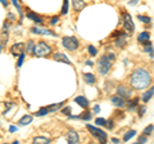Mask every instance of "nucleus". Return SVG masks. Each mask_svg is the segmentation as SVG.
<instances>
[{
    "label": "nucleus",
    "mask_w": 154,
    "mask_h": 144,
    "mask_svg": "<svg viewBox=\"0 0 154 144\" xmlns=\"http://www.w3.org/2000/svg\"><path fill=\"white\" fill-rule=\"evenodd\" d=\"M150 83H152V76L144 68H136L130 76V85L135 90L146 89L150 85Z\"/></svg>",
    "instance_id": "1"
},
{
    "label": "nucleus",
    "mask_w": 154,
    "mask_h": 144,
    "mask_svg": "<svg viewBox=\"0 0 154 144\" xmlns=\"http://www.w3.org/2000/svg\"><path fill=\"white\" fill-rule=\"evenodd\" d=\"M51 54V48L44 41L37 42L33 48V55L36 57H48Z\"/></svg>",
    "instance_id": "2"
},
{
    "label": "nucleus",
    "mask_w": 154,
    "mask_h": 144,
    "mask_svg": "<svg viewBox=\"0 0 154 144\" xmlns=\"http://www.w3.org/2000/svg\"><path fill=\"white\" fill-rule=\"evenodd\" d=\"M110 67H112V61L108 55H103L100 57V59L98 62V70H99V74L100 75H107Z\"/></svg>",
    "instance_id": "3"
},
{
    "label": "nucleus",
    "mask_w": 154,
    "mask_h": 144,
    "mask_svg": "<svg viewBox=\"0 0 154 144\" xmlns=\"http://www.w3.org/2000/svg\"><path fill=\"white\" fill-rule=\"evenodd\" d=\"M86 127H88V130L90 131L91 135L98 139L100 143H105V142H107V133H104L102 129H98V127L93 126V125H86Z\"/></svg>",
    "instance_id": "4"
},
{
    "label": "nucleus",
    "mask_w": 154,
    "mask_h": 144,
    "mask_svg": "<svg viewBox=\"0 0 154 144\" xmlns=\"http://www.w3.org/2000/svg\"><path fill=\"white\" fill-rule=\"evenodd\" d=\"M62 44H63V46L67 50L75 52L77 48H79V40L73 36H66V37H63V40H62Z\"/></svg>",
    "instance_id": "5"
},
{
    "label": "nucleus",
    "mask_w": 154,
    "mask_h": 144,
    "mask_svg": "<svg viewBox=\"0 0 154 144\" xmlns=\"http://www.w3.org/2000/svg\"><path fill=\"white\" fill-rule=\"evenodd\" d=\"M123 30L128 35H132L135 31V25L131 20V16L127 13H123Z\"/></svg>",
    "instance_id": "6"
},
{
    "label": "nucleus",
    "mask_w": 154,
    "mask_h": 144,
    "mask_svg": "<svg viewBox=\"0 0 154 144\" xmlns=\"http://www.w3.org/2000/svg\"><path fill=\"white\" fill-rule=\"evenodd\" d=\"M117 95H119V97H122L125 99H128V98H131L132 92L127 88V86H118L117 88Z\"/></svg>",
    "instance_id": "7"
},
{
    "label": "nucleus",
    "mask_w": 154,
    "mask_h": 144,
    "mask_svg": "<svg viewBox=\"0 0 154 144\" xmlns=\"http://www.w3.org/2000/svg\"><path fill=\"white\" fill-rule=\"evenodd\" d=\"M110 102H112V104L114 105V107H118V108H122L126 105V99L119 97V95H114V97L110 98Z\"/></svg>",
    "instance_id": "8"
},
{
    "label": "nucleus",
    "mask_w": 154,
    "mask_h": 144,
    "mask_svg": "<svg viewBox=\"0 0 154 144\" xmlns=\"http://www.w3.org/2000/svg\"><path fill=\"white\" fill-rule=\"evenodd\" d=\"M66 139H67V142H68L69 144H76V143H79V140H80L79 134H77L76 131H73V130H69L68 133H67Z\"/></svg>",
    "instance_id": "9"
},
{
    "label": "nucleus",
    "mask_w": 154,
    "mask_h": 144,
    "mask_svg": "<svg viewBox=\"0 0 154 144\" xmlns=\"http://www.w3.org/2000/svg\"><path fill=\"white\" fill-rule=\"evenodd\" d=\"M128 33H126V32H123V33H118V37L116 39V45H117L118 48H123L125 45H126V42H127V36Z\"/></svg>",
    "instance_id": "10"
},
{
    "label": "nucleus",
    "mask_w": 154,
    "mask_h": 144,
    "mask_svg": "<svg viewBox=\"0 0 154 144\" xmlns=\"http://www.w3.org/2000/svg\"><path fill=\"white\" fill-rule=\"evenodd\" d=\"M31 31L33 33H37V35H49V36H57L54 32H51L50 30H46V28H42V27H32Z\"/></svg>",
    "instance_id": "11"
},
{
    "label": "nucleus",
    "mask_w": 154,
    "mask_h": 144,
    "mask_svg": "<svg viewBox=\"0 0 154 144\" xmlns=\"http://www.w3.org/2000/svg\"><path fill=\"white\" fill-rule=\"evenodd\" d=\"M12 54H22L23 52H25L26 49H25V44L23 42H17V44H14L13 46H12Z\"/></svg>",
    "instance_id": "12"
},
{
    "label": "nucleus",
    "mask_w": 154,
    "mask_h": 144,
    "mask_svg": "<svg viewBox=\"0 0 154 144\" xmlns=\"http://www.w3.org/2000/svg\"><path fill=\"white\" fill-rule=\"evenodd\" d=\"M54 61H57V62H62V63L71 64L69 58H68V57H67L66 54H63V53H55V54H54Z\"/></svg>",
    "instance_id": "13"
},
{
    "label": "nucleus",
    "mask_w": 154,
    "mask_h": 144,
    "mask_svg": "<svg viewBox=\"0 0 154 144\" xmlns=\"http://www.w3.org/2000/svg\"><path fill=\"white\" fill-rule=\"evenodd\" d=\"M75 102L79 104L80 107H82V108H88L89 104H90L89 100L86 99L85 97H82V95H80V97H76V98H75Z\"/></svg>",
    "instance_id": "14"
},
{
    "label": "nucleus",
    "mask_w": 154,
    "mask_h": 144,
    "mask_svg": "<svg viewBox=\"0 0 154 144\" xmlns=\"http://www.w3.org/2000/svg\"><path fill=\"white\" fill-rule=\"evenodd\" d=\"M149 40H150V35H149V32H141V33H139V36H137V41L140 42V44H148Z\"/></svg>",
    "instance_id": "15"
},
{
    "label": "nucleus",
    "mask_w": 154,
    "mask_h": 144,
    "mask_svg": "<svg viewBox=\"0 0 154 144\" xmlns=\"http://www.w3.org/2000/svg\"><path fill=\"white\" fill-rule=\"evenodd\" d=\"M26 17L28 18V20H31V21L36 22V23H42V18L38 16V14L33 13V12H28V13L26 14Z\"/></svg>",
    "instance_id": "16"
},
{
    "label": "nucleus",
    "mask_w": 154,
    "mask_h": 144,
    "mask_svg": "<svg viewBox=\"0 0 154 144\" xmlns=\"http://www.w3.org/2000/svg\"><path fill=\"white\" fill-rule=\"evenodd\" d=\"M33 143L35 144H49V143H51V139L45 138V136H36V138H33Z\"/></svg>",
    "instance_id": "17"
},
{
    "label": "nucleus",
    "mask_w": 154,
    "mask_h": 144,
    "mask_svg": "<svg viewBox=\"0 0 154 144\" xmlns=\"http://www.w3.org/2000/svg\"><path fill=\"white\" fill-rule=\"evenodd\" d=\"M153 95H154V86H152V88L149 89V92H146L145 94L143 95V97H141V100H143L144 103H148V102H149V99H150Z\"/></svg>",
    "instance_id": "18"
},
{
    "label": "nucleus",
    "mask_w": 154,
    "mask_h": 144,
    "mask_svg": "<svg viewBox=\"0 0 154 144\" xmlns=\"http://www.w3.org/2000/svg\"><path fill=\"white\" fill-rule=\"evenodd\" d=\"M73 8L76 12H80L85 8V2L84 0H73Z\"/></svg>",
    "instance_id": "19"
},
{
    "label": "nucleus",
    "mask_w": 154,
    "mask_h": 144,
    "mask_svg": "<svg viewBox=\"0 0 154 144\" xmlns=\"http://www.w3.org/2000/svg\"><path fill=\"white\" fill-rule=\"evenodd\" d=\"M31 122H32V116L31 114H25V116L19 120V125H21V126H25V125H28Z\"/></svg>",
    "instance_id": "20"
},
{
    "label": "nucleus",
    "mask_w": 154,
    "mask_h": 144,
    "mask_svg": "<svg viewBox=\"0 0 154 144\" xmlns=\"http://www.w3.org/2000/svg\"><path fill=\"white\" fill-rule=\"evenodd\" d=\"M137 105H139V98H135L134 100H131V102H128L127 109L128 111H135V109L137 108Z\"/></svg>",
    "instance_id": "21"
},
{
    "label": "nucleus",
    "mask_w": 154,
    "mask_h": 144,
    "mask_svg": "<svg viewBox=\"0 0 154 144\" xmlns=\"http://www.w3.org/2000/svg\"><path fill=\"white\" fill-rule=\"evenodd\" d=\"M84 80L86 81V84L89 85H93L95 83V76L93 74H85L84 75Z\"/></svg>",
    "instance_id": "22"
},
{
    "label": "nucleus",
    "mask_w": 154,
    "mask_h": 144,
    "mask_svg": "<svg viewBox=\"0 0 154 144\" xmlns=\"http://www.w3.org/2000/svg\"><path fill=\"white\" fill-rule=\"evenodd\" d=\"M135 135H136V131L135 130H128L126 134L123 135V142H127V140H130L131 138H134Z\"/></svg>",
    "instance_id": "23"
},
{
    "label": "nucleus",
    "mask_w": 154,
    "mask_h": 144,
    "mask_svg": "<svg viewBox=\"0 0 154 144\" xmlns=\"http://www.w3.org/2000/svg\"><path fill=\"white\" fill-rule=\"evenodd\" d=\"M48 113H50L49 108H48V107H44V108L38 109V111L36 112V116H37V117H40V116H45V114H48Z\"/></svg>",
    "instance_id": "24"
},
{
    "label": "nucleus",
    "mask_w": 154,
    "mask_h": 144,
    "mask_svg": "<svg viewBox=\"0 0 154 144\" xmlns=\"http://www.w3.org/2000/svg\"><path fill=\"white\" fill-rule=\"evenodd\" d=\"M62 105H63V103H58V104H51V105H48V108H49V111L50 113L51 112H57L58 109H59Z\"/></svg>",
    "instance_id": "25"
},
{
    "label": "nucleus",
    "mask_w": 154,
    "mask_h": 144,
    "mask_svg": "<svg viewBox=\"0 0 154 144\" xmlns=\"http://www.w3.org/2000/svg\"><path fill=\"white\" fill-rule=\"evenodd\" d=\"M137 20H140L143 23H150V22H152V18H150V17L141 16V14H137Z\"/></svg>",
    "instance_id": "26"
},
{
    "label": "nucleus",
    "mask_w": 154,
    "mask_h": 144,
    "mask_svg": "<svg viewBox=\"0 0 154 144\" xmlns=\"http://www.w3.org/2000/svg\"><path fill=\"white\" fill-rule=\"evenodd\" d=\"M153 130H154V126H153V125H148V126L145 127V129H144V131H143V134H144V135H150V134L153 133Z\"/></svg>",
    "instance_id": "27"
},
{
    "label": "nucleus",
    "mask_w": 154,
    "mask_h": 144,
    "mask_svg": "<svg viewBox=\"0 0 154 144\" xmlns=\"http://www.w3.org/2000/svg\"><path fill=\"white\" fill-rule=\"evenodd\" d=\"M144 52H146V53H150L152 57H154V52H153V46L150 42H148V44H145V46H144Z\"/></svg>",
    "instance_id": "28"
},
{
    "label": "nucleus",
    "mask_w": 154,
    "mask_h": 144,
    "mask_svg": "<svg viewBox=\"0 0 154 144\" xmlns=\"http://www.w3.org/2000/svg\"><path fill=\"white\" fill-rule=\"evenodd\" d=\"M62 14H67L68 13V0H63V7H62Z\"/></svg>",
    "instance_id": "29"
},
{
    "label": "nucleus",
    "mask_w": 154,
    "mask_h": 144,
    "mask_svg": "<svg viewBox=\"0 0 154 144\" xmlns=\"http://www.w3.org/2000/svg\"><path fill=\"white\" fill-rule=\"evenodd\" d=\"M80 118L84 120V121H89V120L91 118V113L90 112H84L82 114H80Z\"/></svg>",
    "instance_id": "30"
},
{
    "label": "nucleus",
    "mask_w": 154,
    "mask_h": 144,
    "mask_svg": "<svg viewBox=\"0 0 154 144\" xmlns=\"http://www.w3.org/2000/svg\"><path fill=\"white\" fill-rule=\"evenodd\" d=\"M35 42L33 41H28V44H27V46H26V50L27 52H33V48H35Z\"/></svg>",
    "instance_id": "31"
},
{
    "label": "nucleus",
    "mask_w": 154,
    "mask_h": 144,
    "mask_svg": "<svg viewBox=\"0 0 154 144\" xmlns=\"http://www.w3.org/2000/svg\"><path fill=\"white\" fill-rule=\"evenodd\" d=\"M12 3L14 4V7H16V9L18 11V13L22 16V9H21V5H19V4H18V0H12Z\"/></svg>",
    "instance_id": "32"
},
{
    "label": "nucleus",
    "mask_w": 154,
    "mask_h": 144,
    "mask_svg": "<svg viewBox=\"0 0 154 144\" xmlns=\"http://www.w3.org/2000/svg\"><path fill=\"white\" fill-rule=\"evenodd\" d=\"M96 125H98V126H104V125H107V121H105L104 118H96Z\"/></svg>",
    "instance_id": "33"
},
{
    "label": "nucleus",
    "mask_w": 154,
    "mask_h": 144,
    "mask_svg": "<svg viewBox=\"0 0 154 144\" xmlns=\"http://www.w3.org/2000/svg\"><path fill=\"white\" fill-rule=\"evenodd\" d=\"M23 61H25V52L22 53V54H19V59H18V67H21L23 64Z\"/></svg>",
    "instance_id": "34"
},
{
    "label": "nucleus",
    "mask_w": 154,
    "mask_h": 144,
    "mask_svg": "<svg viewBox=\"0 0 154 144\" xmlns=\"http://www.w3.org/2000/svg\"><path fill=\"white\" fill-rule=\"evenodd\" d=\"M145 111H146L145 105H141V107H139V116H140V117H143L144 114H145Z\"/></svg>",
    "instance_id": "35"
},
{
    "label": "nucleus",
    "mask_w": 154,
    "mask_h": 144,
    "mask_svg": "<svg viewBox=\"0 0 154 144\" xmlns=\"http://www.w3.org/2000/svg\"><path fill=\"white\" fill-rule=\"evenodd\" d=\"M146 140H148V136L144 135V134H143L141 136L137 138V143H146Z\"/></svg>",
    "instance_id": "36"
},
{
    "label": "nucleus",
    "mask_w": 154,
    "mask_h": 144,
    "mask_svg": "<svg viewBox=\"0 0 154 144\" xmlns=\"http://www.w3.org/2000/svg\"><path fill=\"white\" fill-rule=\"evenodd\" d=\"M88 50H89V53H90V54L91 55H96V49H95V48L93 46V45H89V48H88Z\"/></svg>",
    "instance_id": "37"
},
{
    "label": "nucleus",
    "mask_w": 154,
    "mask_h": 144,
    "mask_svg": "<svg viewBox=\"0 0 154 144\" xmlns=\"http://www.w3.org/2000/svg\"><path fill=\"white\" fill-rule=\"evenodd\" d=\"M62 113L67 114V116H71V107H64L63 109H62Z\"/></svg>",
    "instance_id": "38"
},
{
    "label": "nucleus",
    "mask_w": 154,
    "mask_h": 144,
    "mask_svg": "<svg viewBox=\"0 0 154 144\" xmlns=\"http://www.w3.org/2000/svg\"><path fill=\"white\" fill-rule=\"evenodd\" d=\"M105 126H107L109 130H110V129H113V127H114V124H113L112 120H108V121H107V125H105Z\"/></svg>",
    "instance_id": "39"
},
{
    "label": "nucleus",
    "mask_w": 154,
    "mask_h": 144,
    "mask_svg": "<svg viewBox=\"0 0 154 144\" xmlns=\"http://www.w3.org/2000/svg\"><path fill=\"white\" fill-rule=\"evenodd\" d=\"M58 22H59V18L58 17H53L51 18V25H55V23H58Z\"/></svg>",
    "instance_id": "40"
},
{
    "label": "nucleus",
    "mask_w": 154,
    "mask_h": 144,
    "mask_svg": "<svg viewBox=\"0 0 154 144\" xmlns=\"http://www.w3.org/2000/svg\"><path fill=\"white\" fill-rule=\"evenodd\" d=\"M99 112H100V107H99L98 104L94 105V113H99Z\"/></svg>",
    "instance_id": "41"
},
{
    "label": "nucleus",
    "mask_w": 154,
    "mask_h": 144,
    "mask_svg": "<svg viewBox=\"0 0 154 144\" xmlns=\"http://www.w3.org/2000/svg\"><path fill=\"white\" fill-rule=\"evenodd\" d=\"M9 131H11V133L17 131V126H11V127H9Z\"/></svg>",
    "instance_id": "42"
},
{
    "label": "nucleus",
    "mask_w": 154,
    "mask_h": 144,
    "mask_svg": "<svg viewBox=\"0 0 154 144\" xmlns=\"http://www.w3.org/2000/svg\"><path fill=\"white\" fill-rule=\"evenodd\" d=\"M137 2H140V0H131V2H130L128 4H130V5H135V4H136Z\"/></svg>",
    "instance_id": "43"
},
{
    "label": "nucleus",
    "mask_w": 154,
    "mask_h": 144,
    "mask_svg": "<svg viewBox=\"0 0 154 144\" xmlns=\"http://www.w3.org/2000/svg\"><path fill=\"white\" fill-rule=\"evenodd\" d=\"M2 4H3V7H5V8H7V5H8L7 0H2Z\"/></svg>",
    "instance_id": "44"
},
{
    "label": "nucleus",
    "mask_w": 154,
    "mask_h": 144,
    "mask_svg": "<svg viewBox=\"0 0 154 144\" xmlns=\"http://www.w3.org/2000/svg\"><path fill=\"white\" fill-rule=\"evenodd\" d=\"M112 142H113V143H119V139H117V138H112Z\"/></svg>",
    "instance_id": "45"
},
{
    "label": "nucleus",
    "mask_w": 154,
    "mask_h": 144,
    "mask_svg": "<svg viewBox=\"0 0 154 144\" xmlns=\"http://www.w3.org/2000/svg\"><path fill=\"white\" fill-rule=\"evenodd\" d=\"M85 64H86V66H93V62H90V61H86V62H85Z\"/></svg>",
    "instance_id": "46"
}]
</instances>
